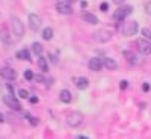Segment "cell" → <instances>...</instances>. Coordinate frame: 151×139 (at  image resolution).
I'll return each mask as SVG.
<instances>
[{"instance_id":"cell-1","label":"cell","mask_w":151,"mask_h":139,"mask_svg":"<svg viewBox=\"0 0 151 139\" xmlns=\"http://www.w3.org/2000/svg\"><path fill=\"white\" fill-rule=\"evenodd\" d=\"M137 30H139V26H137V21H134V20L125 21L121 27V32L124 36H133L137 33Z\"/></svg>"},{"instance_id":"cell-2","label":"cell","mask_w":151,"mask_h":139,"mask_svg":"<svg viewBox=\"0 0 151 139\" xmlns=\"http://www.w3.org/2000/svg\"><path fill=\"white\" fill-rule=\"evenodd\" d=\"M110 38H112V32L106 30V29H100V30L92 33V40L95 42H100V44H104V42L110 41Z\"/></svg>"},{"instance_id":"cell-3","label":"cell","mask_w":151,"mask_h":139,"mask_svg":"<svg viewBox=\"0 0 151 139\" xmlns=\"http://www.w3.org/2000/svg\"><path fill=\"white\" fill-rule=\"evenodd\" d=\"M11 24H12V33H14L17 38H21L24 35V24L20 21V18L12 15L11 17Z\"/></svg>"},{"instance_id":"cell-4","label":"cell","mask_w":151,"mask_h":139,"mask_svg":"<svg viewBox=\"0 0 151 139\" xmlns=\"http://www.w3.org/2000/svg\"><path fill=\"white\" fill-rule=\"evenodd\" d=\"M132 11H133V6H130V5L121 6L119 9H116L115 12H113V20L115 21H122L125 17H129L132 14Z\"/></svg>"},{"instance_id":"cell-5","label":"cell","mask_w":151,"mask_h":139,"mask_svg":"<svg viewBox=\"0 0 151 139\" xmlns=\"http://www.w3.org/2000/svg\"><path fill=\"white\" fill-rule=\"evenodd\" d=\"M56 11L59 12V14L62 15H70L73 14V6H71V2L70 0H59V2L56 3Z\"/></svg>"},{"instance_id":"cell-6","label":"cell","mask_w":151,"mask_h":139,"mask_svg":"<svg viewBox=\"0 0 151 139\" xmlns=\"http://www.w3.org/2000/svg\"><path fill=\"white\" fill-rule=\"evenodd\" d=\"M67 122H68L70 127H79V125L83 122V115H82L80 112H73V113H70V115H68Z\"/></svg>"},{"instance_id":"cell-7","label":"cell","mask_w":151,"mask_h":139,"mask_svg":"<svg viewBox=\"0 0 151 139\" xmlns=\"http://www.w3.org/2000/svg\"><path fill=\"white\" fill-rule=\"evenodd\" d=\"M3 103L8 106V107H11V109H14V110H20L21 109V104H20V102L14 97V94H8V95H3Z\"/></svg>"},{"instance_id":"cell-8","label":"cell","mask_w":151,"mask_h":139,"mask_svg":"<svg viewBox=\"0 0 151 139\" xmlns=\"http://www.w3.org/2000/svg\"><path fill=\"white\" fill-rule=\"evenodd\" d=\"M41 26H42L41 17L38 15V14H29V27H30L33 32H36V30L41 29Z\"/></svg>"},{"instance_id":"cell-9","label":"cell","mask_w":151,"mask_h":139,"mask_svg":"<svg viewBox=\"0 0 151 139\" xmlns=\"http://www.w3.org/2000/svg\"><path fill=\"white\" fill-rule=\"evenodd\" d=\"M136 45H137V50L142 53V55H150L151 53V44L148 40L142 38V40H137L136 41Z\"/></svg>"},{"instance_id":"cell-10","label":"cell","mask_w":151,"mask_h":139,"mask_svg":"<svg viewBox=\"0 0 151 139\" xmlns=\"http://www.w3.org/2000/svg\"><path fill=\"white\" fill-rule=\"evenodd\" d=\"M88 67H89L91 71H100L101 70V67H104L103 64V59H100V58H91L89 62H88Z\"/></svg>"},{"instance_id":"cell-11","label":"cell","mask_w":151,"mask_h":139,"mask_svg":"<svg viewBox=\"0 0 151 139\" xmlns=\"http://www.w3.org/2000/svg\"><path fill=\"white\" fill-rule=\"evenodd\" d=\"M0 77H3L6 80H14L17 77V71L12 70L9 67H5V68H0Z\"/></svg>"},{"instance_id":"cell-12","label":"cell","mask_w":151,"mask_h":139,"mask_svg":"<svg viewBox=\"0 0 151 139\" xmlns=\"http://www.w3.org/2000/svg\"><path fill=\"white\" fill-rule=\"evenodd\" d=\"M73 82H74V85L79 88V89H86L88 86H89V80H88L86 77H74L73 79Z\"/></svg>"},{"instance_id":"cell-13","label":"cell","mask_w":151,"mask_h":139,"mask_svg":"<svg viewBox=\"0 0 151 139\" xmlns=\"http://www.w3.org/2000/svg\"><path fill=\"white\" fill-rule=\"evenodd\" d=\"M0 41H2L5 45H11L12 38H11V33L6 29H0Z\"/></svg>"},{"instance_id":"cell-14","label":"cell","mask_w":151,"mask_h":139,"mask_svg":"<svg viewBox=\"0 0 151 139\" xmlns=\"http://www.w3.org/2000/svg\"><path fill=\"white\" fill-rule=\"evenodd\" d=\"M82 20L86 21L88 24H97L98 23V18L94 14H91V12H83V14H82Z\"/></svg>"},{"instance_id":"cell-15","label":"cell","mask_w":151,"mask_h":139,"mask_svg":"<svg viewBox=\"0 0 151 139\" xmlns=\"http://www.w3.org/2000/svg\"><path fill=\"white\" fill-rule=\"evenodd\" d=\"M17 58L21 59V60H27V62L32 60L30 53H29V50H27V48H21V50H18V52H17Z\"/></svg>"},{"instance_id":"cell-16","label":"cell","mask_w":151,"mask_h":139,"mask_svg":"<svg viewBox=\"0 0 151 139\" xmlns=\"http://www.w3.org/2000/svg\"><path fill=\"white\" fill-rule=\"evenodd\" d=\"M103 64H104V67H106L107 70H110V71H113V70L118 68V64H116V62L113 60L112 58H104V59H103Z\"/></svg>"},{"instance_id":"cell-17","label":"cell","mask_w":151,"mask_h":139,"mask_svg":"<svg viewBox=\"0 0 151 139\" xmlns=\"http://www.w3.org/2000/svg\"><path fill=\"white\" fill-rule=\"evenodd\" d=\"M59 98H60V102H64V103H70L73 95H71V92L68 89H62L60 94H59Z\"/></svg>"},{"instance_id":"cell-18","label":"cell","mask_w":151,"mask_h":139,"mask_svg":"<svg viewBox=\"0 0 151 139\" xmlns=\"http://www.w3.org/2000/svg\"><path fill=\"white\" fill-rule=\"evenodd\" d=\"M38 58H40V59H38V67H40V70L42 73H47L48 71V62H47V59L42 58V56H38Z\"/></svg>"},{"instance_id":"cell-19","label":"cell","mask_w":151,"mask_h":139,"mask_svg":"<svg viewBox=\"0 0 151 139\" xmlns=\"http://www.w3.org/2000/svg\"><path fill=\"white\" fill-rule=\"evenodd\" d=\"M42 40H45V41H50L53 38V29L52 27H45L44 30H42Z\"/></svg>"},{"instance_id":"cell-20","label":"cell","mask_w":151,"mask_h":139,"mask_svg":"<svg viewBox=\"0 0 151 139\" xmlns=\"http://www.w3.org/2000/svg\"><path fill=\"white\" fill-rule=\"evenodd\" d=\"M32 52L36 55V56H41L42 55V45L40 42H33L32 44Z\"/></svg>"},{"instance_id":"cell-21","label":"cell","mask_w":151,"mask_h":139,"mask_svg":"<svg viewBox=\"0 0 151 139\" xmlns=\"http://www.w3.org/2000/svg\"><path fill=\"white\" fill-rule=\"evenodd\" d=\"M124 56H127V60L132 62V64H136L137 59H136V55H133L132 52H124Z\"/></svg>"},{"instance_id":"cell-22","label":"cell","mask_w":151,"mask_h":139,"mask_svg":"<svg viewBox=\"0 0 151 139\" xmlns=\"http://www.w3.org/2000/svg\"><path fill=\"white\" fill-rule=\"evenodd\" d=\"M141 33H142V36L145 38V40H148V41L151 40V30H150V29H145V27H144V29L141 30Z\"/></svg>"},{"instance_id":"cell-23","label":"cell","mask_w":151,"mask_h":139,"mask_svg":"<svg viewBox=\"0 0 151 139\" xmlns=\"http://www.w3.org/2000/svg\"><path fill=\"white\" fill-rule=\"evenodd\" d=\"M24 79H26V80H33L35 79V74L30 70H26V71H24Z\"/></svg>"},{"instance_id":"cell-24","label":"cell","mask_w":151,"mask_h":139,"mask_svg":"<svg viewBox=\"0 0 151 139\" xmlns=\"http://www.w3.org/2000/svg\"><path fill=\"white\" fill-rule=\"evenodd\" d=\"M48 58H50V60L53 62V64H58V53H48Z\"/></svg>"},{"instance_id":"cell-25","label":"cell","mask_w":151,"mask_h":139,"mask_svg":"<svg viewBox=\"0 0 151 139\" xmlns=\"http://www.w3.org/2000/svg\"><path fill=\"white\" fill-rule=\"evenodd\" d=\"M18 97H20V98H27V97H29V92H27L26 89H20V91H18Z\"/></svg>"},{"instance_id":"cell-26","label":"cell","mask_w":151,"mask_h":139,"mask_svg":"<svg viewBox=\"0 0 151 139\" xmlns=\"http://www.w3.org/2000/svg\"><path fill=\"white\" fill-rule=\"evenodd\" d=\"M35 80H36L38 83H44V82H45L44 76H41V74H35Z\"/></svg>"},{"instance_id":"cell-27","label":"cell","mask_w":151,"mask_h":139,"mask_svg":"<svg viewBox=\"0 0 151 139\" xmlns=\"http://www.w3.org/2000/svg\"><path fill=\"white\" fill-rule=\"evenodd\" d=\"M145 12L151 15V0H148V2L145 3Z\"/></svg>"},{"instance_id":"cell-28","label":"cell","mask_w":151,"mask_h":139,"mask_svg":"<svg viewBox=\"0 0 151 139\" xmlns=\"http://www.w3.org/2000/svg\"><path fill=\"white\" fill-rule=\"evenodd\" d=\"M29 122H30L32 125H36L38 122H40V120H38L36 117H30V118H29Z\"/></svg>"},{"instance_id":"cell-29","label":"cell","mask_w":151,"mask_h":139,"mask_svg":"<svg viewBox=\"0 0 151 139\" xmlns=\"http://www.w3.org/2000/svg\"><path fill=\"white\" fill-rule=\"evenodd\" d=\"M6 91H8L9 94H14V86H12L11 83H6Z\"/></svg>"},{"instance_id":"cell-30","label":"cell","mask_w":151,"mask_h":139,"mask_svg":"<svg viewBox=\"0 0 151 139\" xmlns=\"http://www.w3.org/2000/svg\"><path fill=\"white\" fill-rule=\"evenodd\" d=\"M127 86H129V82H127V80H121V83H119V88H121V89H125Z\"/></svg>"},{"instance_id":"cell-31","label":"cell","mask_w":151,"mask_h":139,"mask_svg":"<svg viewBox=\"0 0 151 139\" xmlns=\"http://www.w3.org/2000/svg\"><path fill=\"white\" fill-rule=\"evenodd\" d=\"M107 8H109V5H107L106 2H103L101 5H100V9H101L103 12H106V11H107Z\"/></svg>"},{"instance_id":"cell-32","label":"cell","mask_w":151,"mask_h":139,"mask_svg":"<svg viewBox=\"0 0 151 139\" xmlns=\"http://www.w3.org/2000/svg\"><path fill=\"white\" fill-rule=\"evenodd\" d=\"M38 102H40V98H38V97H30V103L32 104H36Z\"/></svg>"},{"instance_id":"cell-33","label":"cell","mask_w":151,"mask_h":139,"mask_svg":"<svg viewBox=\"0 0 151 139\" xmlns=\"http://www.w3.org/2000/svg\"><path fill=\"white\" fill-rule=\"evenodd\" d=\"M142 89H144L145 92H147V91H150V85H148V83H144V85H142Z\"/></svg>"},{"instance_id":"cell-34","label":"cell","mask_w":151,"mask_h":139,"mask_svg":"<svg viewBox=\"0 0 151 139\" xmlns=\"http://www.w3.org/2000/svg\"><path fill=\"white\" fill-rule=\"evenodd\" d=\"M124 2V0H113V3H115V5H121Z\"/></svg>"},{"instance_id":"cell-35","label":"cell","mask_w":151,"mask_h":139,"mask_svg":"<svg viewBox=\"0 0 151 139\" xmlns=\"http://www.w3.org/2000/svg\"><path fill=\"white\" fill-rule=\"evenodd\" d=\"M77 139H88V136H85V135H79Z\"/></svg>"},{"instance_id":"cell-36","label":"cell","mask_w":151,"mask_h":139,"mask_svg":"<svg viewBox=\"0 0 151 139\" xmlns=\"http://www.w3.org/2000/svg\"><path fill=\"white\" fill-rule=\"evenodd\" d=\"M86 6H88V2H82V8H83V9H85V8H86Z\"/></svg>"},{"instance_id":"cell-37","label":"cell","mask_w":151,"mask_h":139,"mask_svg":"<svg viewBox=\"0 0 151 139\" xmlns=\"http://www.w3.org/2000/svg\"><path fill=\"white\" fill-rule=\"evenodd\" d=\"M5 121V118H3V113H0V122H3Z\"/></svg>"},{"instance_id":"cell-38","label":"cell","mask_w":151,"mask_h":139,"mask_svg":"<svg viewBox=\"0 0 151 139\" xmlns=\"http://www.w3.org/2000/svg\"><path fill=\"white\" fill-rule=\"evenodd\" d=\"M70 2H71V3H74V2H77V0H70Z\"/></svg>"}]
</instances>
